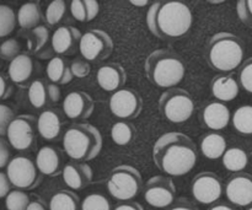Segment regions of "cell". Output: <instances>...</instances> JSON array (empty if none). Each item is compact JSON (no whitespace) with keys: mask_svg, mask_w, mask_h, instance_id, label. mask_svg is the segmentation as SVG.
<instances>
[{"mask_svg":"<svg viewBox=\"0 0 252 210\" xmlns=\"http://www.w3.org/2000/svg\"><path fill=\"white\" fill-rule=\"evenodd\" d=\"M61 89L56 84H48V98L51 102L56 103L61 100Z\"/></svg>","mask_w":252,"mask_h":210,"instance_id":"obj_46","label":"cell"},{"mask_svg":"<svg viewBox=\"0 0 252 210\" xmlns=\"http://www.w3.org/2000/svg\"><path fill=\"white\" fill-rule=\"evenodd\" d=\"M169 210H198L197 207H194L191 202L186 201V199H180L179 202H176V204L171 207Z\"/></svg>","mask_w":252,"mask_h":210,"instance_id":"obj_47","label":"cell"},{"mask_svg":"<svg viewBox=\"0 0 252 210\" xmlns=\"http://www.w3.org/2000/svg\"><path fill=\"white\" fill-rule=\"evenodd\" d=\"M81 37L83 34L76 27L61 26L52 34V49L61 56H71L78 51Z\"/></svg>","mask_w":252,"mask_h":210,"instance_id":"obj_16","label":"cell"},{"mask_svg":"<svg viewBox=\"0 0 252 210\" xmlns=\"http://www.w3.org/2000/svg\"><path fill=\"white\" fill-rule=\"evenodd\" d=\"M46 73L52 84L56 85H65L71 83L74 79L70 65H68L65 59L61 57H54L49 60V63L47 64Z\"/></svg>","mask_w":252,"mask_h":210,"instance_id":"obj_24","label":"cell"},{"mask_svg":"<svg viewBox=\"0 0 252 210\" xmlns=\"http://www.w3.org/2000/svg\"><path fill=\"white\" fill-rule=\"evenodd\" d=\"M37 130L44 140H56L62 130L61 116L53 110H46L37 118Z\"/></svg>","mask_w":252,"mask_h":210,"instance_id":"obj_22","label":"cell"},{"mask_svg":"<svg viewBox=\"0 0 252 210\" xmlns=\"http://www.w3.org/2000/svg\"><path fill=\"white\" fill-rule=\"evenodd\" d=\"M21 46L17 42V39L10 38L2 42L0 44V58L4 60H14L17 56H20Z\"/></svg>","mask_w":252,"mask_h":210,"instance_id":"obj_37","label":"cell"},{"mask_svg":"<svg viewBox=\"0 0 252 210\" xmlns=\"http://www.w3.org/2000/svg\"><path fill=\"white\" fill-rule=\"evenodd\" d=\"M236 12L245 26L252 29V0H240L236 4Z\"/></svg>","mask_w":252,"mask_h":210,"instance_id":"obj_39","label":"cell"},{"mask_svg":"<svg viewBox=\"0 0 252 210\" xmlns=\"http://www.w3.org/2000/svg\"><path fill=\"white\" fill-rule=\"evenodd\" d=\"M142 188V175L130 165H120L111 171L107 189L117 201L128 202L138 196Z\"/></svg>","mask_w":252,"mask_h":210,"instance_id":"obj_7","label":"cell"},{"mask_svg":"<svg viewBox=\"0 0 252 210\" xmlns=\"http://www.w3.org/2000/svg\"><path fill=\"white\" fill-rule=\"evenodd\" d=\"M16 15L7 5H0V38L11 33L16 26Z\"/></svg>","mask_w":252,"mask_h":210,"instance_id":"obj_32","label":"cell"},{"mask_svg":"<svg viewBox=\"0 0 252 210\" xmlns=\"http://www.w3.org/2000/svg\"><path fill=\"white\" fill-rule=\"evenodd\" d=\"M135 135V129L130 123L126 122V120H121V122L115 123L111 129V138L115 142V144L127 145L133 140Z\"/></svg>","mask_w":252,"mask_h":210,"instance_id":"obj_31","label":"cell"},{"mask_svg":"<svg viewBox=\"0 0 252 210\" xmlns=\"http://www.w3.org/2000/svg\"><path fill=\"white\" fill-rule=\"evenodd\" d=\"M49 39V31L46 26H37L36 29L32 30L31 38L29 39V48L34 53H38L39 51L46 47L47 42Z\"/></svg>","mask_w":252,"mask_h":210,"instance_id":"obj_34","label":"cell"},{"mask_svg":"<svg viewBox=\"0 0 252 210\" xmlns=\"http://www.w3.org/2000/svg\"><path fill=\"white\" fill-rule=\"evenodd\" d=\"M126 71L123 66L118 63H107L100 66L96 74V81L98 86L105 91H118L121 90L126 83Z\"/></svg>","mask_w":252,"mask_h":210,"instance_id":"obj_18","label":"cell"},{"mask_svg":"<svg viewBox=\"0 0 252 210\" xmlns=\"http://www.w3.org/2000/svg\"><path fill=\"white\" fill-rule=\"evenodd\" d=\"M225 196L231 204L249 207L252 204V176L249 174H236L228 181Z\"/></svg>","mask_w":252,"mask_h":210,"instance_id":"obj_15","label":"cell"},{"mask_svg":"<svg viewBox=\"0 0 252 210\" xmlns=\"http://www.w3.org/2000/svg\"><path fill=\"white\" fill-rule=\"evenodd\" d=\"M30 204V197L21 189H14L5 198L7 210H26Z\"/></svg>","mask_w":252,"mask_h":210,"instance_id":"obj_35","label":"cell"},{"mask_svg":"<svg viewBox=\"0 0 252 210\" xmlns=\"http://www.w3.org/2000/svg\"><path fill=\"white\" fill-rule=\"evenodd\" d=\"M29 101L34 108H43L49 101L48 85L43 80L32 81L29 88Z\"/></svg>","mask_w":252,"mask_h":210,"instance_id":"obj_30","label":"cell"},{"mask_svg":"<svg viewBox=\"0 0 252 210\" xmlns=\"http://www.w3.org/2000/svg\"><path fill=\"white\" fill-rule=\"evenodd\" d=\"M11 86L7 84L5 76H2L1 74H0V100H6V98L11 95Z\"/></svg>","mask_w":252,"mask_h":210,"instance_id":"obj_45","label":"cell"},{"mask_svg":"<svg viewBox=\"0 0 252 210\" xmlns=\"http://www.w3.org/2000/svg\"><path fill=\"white\" fill-rule=\"evenodd\" d=\"M159 111L171 123H184L194 112V101L184 89L172 88L164 91L159 98Z\"/></svg>","mask_w":252,"mask_h":210,"instance_id":"obj_6","label":"cell"},{"mask_svg":"<svg viewBox=\"0 0 252 210\" xmlns=\"http://www.w3.org/2000/svg\"><path fill=\"white\" fill-rule=\"evenodd\" d=\"M37 120L33 116H17L10 123L6 132L9 144L19 151H27L36 145Z\"/></svg>","mask_w":252,"mask_h":210,"instance_id":"obj_9","label":"cell"},{"mask_svg":"<svg viewBox=\"0 0 252 210\" xmlns=\"http://www.w3.org/2000/svg\"><path fill=\"white\" fill-rule=\"evenodd\" d=\"M176 187L170 177L154 176L144 187V199L150 207L166 208L175 202Z\"/></svg>","mask_w":252,"mask_h":210,"instance_id":"obj_11","label":"cell"},{"mask_svg":"<svg viewBox=\"0 0 252 210\" xmlns=\"http://www.w3.org/2000/svg\"><path fill=\"white\" fill-rule=\"evenodd\" d=\"M153 160L155 166L167 176H185L197 164L196 144L184 133H165L155 142Z\"/></svg>","mask_w":252,"mask_h":210,"instance_id":"obj_1","label":"cell"},{"mask_svg":"<svg viewBox=\"0 0 252 210\" xmlns=\"http://www.w3.org/2000/svg\"><path fill=\"white\" fill-rule=\"evenodd\" d=\"M245 47L240 37L230 32H218L209 38L206 59L209 66L221 73H230L243 65Z\"/></svg>","mask_w":252,"mask_h":210,"instance_id":"obj_4","label":"cell"},{"mask_svg":"<svg viewBox=\"0 0 252 210\" xmlns=\"http://www.w3.org/2000/svg\"><path fill=\"white\" fill-rule=\"evenodd\" d=\"M233 125L241 134H252V106H241L234 112Z\"/></svg>","mask_w":252,"mask_h":210,"instance_id":"obj_29","label":"cell"},{"mask_svg":"<svg viewBox=\"0 0 252 210\" xmlns=\"http://www.w3.org/2000/svg\"><path fill=\"white\" fill-rule=\"evenodd\" d=\"M10 160V149L7 143L0 138V169H4L9 165Z\"/></svg>","mask_w":252,"mask_h":210,"instance_id":"obj_43","label":"cell"},{"mask_svg":"<svg viewBox=\"0 0 252 210\" xmlns=\"http://www.w3.org/2000/svg\"><path fill=\"white\" fill-rule=\"evenodd\" d=\"M63 148L66 155L75 161H91L102 149V135L89 123L73 124L64 134Z\"/></svg>","mask_w":252,"mask_h":210,"instance_id":"obj_5","label":"cell"},{"mask_svg":"<svg viewBox=\"0 0 252 210\" xmlns=\"http://www.w3.org/2000/svg\"><path fill=\"white\" fill-rule=\"evenodd\" d=\"M212 93L220 102H229L238 97L239 84L231 75H218L212 81Z\"/></svg>","mask_w":252,"mask_h":210,"instance_id":"obj_23","label":"cell"},{"mask_svg":"<svg viewBox=\"0 0 252 210\" xmlns=\"http://www.w3.org/2000/svg\"><path fill=\"white\" fill-rule=\"evenodd\" d=\"M41 7L37 2H26L19 9L16 15L17 24L24 30H33L41 21Z\"/></svg>","mask_w":252,"mask_h":210,"instance_id":"obj_26","label":"cell"},{"mask_svg":"<svg viewBox=\"0 0 252 210\" xmlns=\"http://www.w3.org/2000/svg\"><path fill=\"white\" fill-rule=\"evenodd\" d=\"M66 12V4L64 0H54L46 9V21L49 26H54L63 20Z\"/></svg>","mask_w":252,"mask_h":210,"instance_id":"obj_33","label":"cell"},{"mask_svg":"<svg viewBox=\"0 0 252 210\" xmlns=\"http://www.w3.org/2000/svg\"><path fill=\"white\" fill-rule=\"evenodd\" d=\"M63 181L73 191H83L91 183L94 177L93 169L83 162H70L63 167Z\"/></svg>","mask_w":252,"mask_h":210,"instance_id":"obj_17","label":"cell"},{"mask_svg":"<svg viewBox=\"0 0 252 210\" xmlns=\"http://www.w3.org/2000/svg\"><path fill=\"white\" fill-rule=\"evenodd\" d=\"M79 197L71 191H59L52 196L49 210H78Z\"/></svg>","mask_w":252,"mask_h":210,"instance_id":"obj_28","label":"cell"},{"mask_svg":"<svg viewBox=\"0 0 252 210\" xmlns=\"http://www.w3.org/2000/svg\"><path fill=\"white\" fill-rule=\"evenodd\" d=\"M6 176L12 187L21 191L36 188L41 182V175L36 164L29 157L16 156L6 166Z\"/></svg>","mask_w":252,"mask_h":210,"instance_id":"obj_8","label":"cell"},{"mask_svg":"<svg viewBox=\"0 0 252 210\" xmlns=\"http://www.w3.org/2000/svg\"><path fill=\"white\" fill-rule=\"evenodd\" d=\"M203 123L213 130H221L230 122V111L223 102H212L202 112Z\"/></svg>","mask_w":252,"mask_h":210,"instance_id":"obj_20","label":"cell"},{"mask_svg":"<svg viewBox=\"0 0 252 210\" xmlns=\"http://www.w3.org/2000/svg\"><path fill=\"white\" fill-rule=\"evenodd\" d=\"M223 165L228 171L240 174L249 164V156L240 148H230L223 155Z\"/></svg>","mask_w":252,"mask_h":210,"instance_id":"obj_27","label":"cell"},{"mask_svg":"<svg viewBox=\"0 0 252 210\" xmlns=\"http://www.w3.org/2000/svg\"><path fill=\"white\" fill-rule=\"evenodd\" d=\"M192 196L201 204H213L223 194V183L214 172H201L191 184Z\"/></svg>","mask_w":252,"mask_h":210,"instance_id":"obj_13","label":"cell"},{"mask_svg":"<svg viewBox=\"0 0 252 210\" xmlns=\"http://www.w3.org/2000/svg\"><path fill=\"white\" fill-rule=\"evenodd\" d=\"M147 25L150 32L159 38L177 39L191 29V9L180 1L153 2L148 10Z\"/></svg>","mask_w":252,"mask_h":210,"instance_id":"obj_2","label":"cell"},{"mask_svg":"<svg viewBox=\"0 0 252 210\" xmlns=\"http://www.w3.org/2000/svg\"><path fill=\"white\" fill-rule=\"evenodd\" d=\"M32 73H33V61L31 57L25 53L20 54L14 60L10 61L7 69L10 80L20 86H25L29 83Z\"/></svg>","mask_w":252,"mask_h":210,"instance_id":"obj_21","label":"cell"},{"mask_svg":"<svg viewBox=\"0 0 252 210\" xmlns=\"http://www.w3.org/2000/svg\"><path fill=\"white\" fill-rule=\"evenodd\" d=\"M239 84L244 90L252 93V57L246 59L239 69Z\"/></svg>","mask_w":252,"mask_h":210,"instance_id":"obj_38","label":"cell"},{"mask_svg":"<svg viewBox=\"0 0 252 210\" xmlns=\"http://www.w3.org/2000/svg\"><path fill=\"white\" fill-rule=\"evenodd\" d=\"M202 154L209 160H217L223 157L226 149V140L223 135L211 133L202 138L201 140Z\"/></svg>","mask_w":252,"mask_h":210,"instance_id":"obj_25","label":"cell"},{"mask_svg":"<svg viewBox=\"0 0 252 210\" xmlns=\"http://www.w3.org/2000/svg\"><path fill=\"white\" fill-rule=\"evenodd\" d=\"M79 51L86 61L105 60L112 53L113 41L102 30H89L81 37Z\"/></svg>","mask_w":252,"mask_h":210,"instance_id":"obj_10","label":"cell"},{"mask_svg":"<svg viewBox=\"0 0 252 210\" xmlns=\"http://www.w3.org/2000/svg\"><path fill=\"white\" fill-rule=\"evenodd\" d=\"M115 210H144V209H143V207L140 206L139 203H135V202H127V203L116 207Z\"/></svg>","mask_w":252,"mask_h":210,"instance_id":"obj_48","label":"cell"},{"mask_svg":"<svg viewBox=\"0 0 252 210\" xmlns=\"http://www.w3.org/2000/svg\"><path fill=\"white\" fill-rule=\"evenodd\" d=\"M11 183H10L9 179H7L6 174L0 172V199L6 198L7 194L11 192Z\"/></svg>","mask_w":252,"mask_h":210,"instance_id":"obj_44","label":"cell"},{"mask_svg":"<svg viewBox=\"0 0 252 210\" xmlns=\"http://www.w3.org/2000/svg\"><path fill=\"white\" fill-rule=\"evenodd\" d=\"M26 210H47V208L41 201H33V202H30L29 207H27Z\"/></svg>","mask_w":252,"mask_h":210,"instance_id":"obj_49","label":"cell"},{"mask_svg":"<svg viewBox=\"0 0 252 210\" xmlns=\"http://www.w3.org/2000/svg\"><path fill=\"white\" fill-rule=\"evenodd\" d=\"M71 73H73L74 78L78 79H84L90 74L91 66L90 64L86 60H74L70 64Z\"/></svg>","mask_w":252,"mask_h":210,"instance_id":"obj_42","label":"cell"},{"mask_svg":"<svg viewBox=\"0 0 252 210\" xmlns=\"http://www.w3.org/2000/svg\"><path fill=\"white\" fill-rule=\"evenodd\" d=\"M248 210H252V207H250V208H249Z\"/></svg>","mask_w":252,"mask_h":210,"instance_id":"obj_52","label":"cell"},{"mask_svg":"<svg viewBox=\"0 0 252 210\" xmlns=\"http://www.w3.org/2000/svg\"><path fill=\"white\" fill-rule=\"evenodd\" d=\"M93 97L84 91H73L63 101L64 115L71 120H88L94 112Z\"/></svg>","mask_w":252,"mask_h":210,"instance_id":"obj_14","label":"cell"},{"mask_svg":"<svg viewBox=\"0 0 252 210\" xmlns=\"http://www.w3.org/2000/svg\"><path fill=\"white\" fill-rule=\"evenodd\" d=\"M34 164L41 175L48 177L57 176L63 171L61 150L54 147H42L37 152Z\"/></svg>","mask_w":252,"mask_h":210,"instance_id":"obj_19","label":"cell"},{"mask_svg":"<svg viewBox=\"0 0 252 210\" xmlns=\"http://www.w3.org/2000/svg\"><path fill=\"white\" fill-rule=\"evenodd\" d=\"M209 210H235V209L231 208V207H229V206H225V204H219V206L212 207Z\"/></svg>","mask_w":252,"mask_h":210,"instance_id":"obj_50","label":"cell"},{"mask_svg":"<svg viewBox=\"0 0 252 210\" xmlns=\"http://www.w3.org/2000/svg\"><path fill=\"white\" fill-rule=\"evenodd\" d=\"M81 210H111V204L102 194L93 193L85 197L81 203Z\"/></svg>","mask_w":252,"mask_h":210,"instance_id":"obj_36","label":"cell"},{"mask_svg":"<svg viewBox=\"0 0 252 210\" xmlns=\"http://www.w3.org/2000/svg\"><path fill=\"white\" fill-rule=\"evenodd\" d=\"M144 69L150 83L167 90L176 88L186 74V66L181 57L166 48L152 52L145 59Z\"/></svg>","mask_w":252,"mask_h":210,"instance_id":"obj_3","label":"cell"},{"mask_svg":"<svg viewBox=\"0 0 252 210\" xmlns=\"http://www.w3.org/2000/svg\"><path fill=\"white\" fill-rule=\"evenodd\" d=\"M130 4L134 5V6L142 7V6H147V5L149 4V1H148V0H144V1H134V0H130Z\"/></svg>","mask_w":252,"mask_h":210,"instance_id":"obj_51","label":"cell"},{"mask_svg":"<svg viewBox=\"0 0 252 210\" xmlns=\"http://www.w3.org/2000/svg\"><path fill=\"white\" fill-rule=\"evenodd\" d=\"M70 12L76 21L89 22V12L86 0H73L70 4Z\"/></svg>","mask_w":252,"mask_h":210,"instance_id":"obj_40","label":"cell"},{"mask_svg":"<svg viewBox=\"0 0 252 210\" xmlns=\"http://www.w3.org/2000/svg\"><path fill=\"white\" fill-rule=\"evenodd\" d=\"M15 116L11 108L9 106L0 103V137L6 135L7 128H9L10 123L12 122Z\"/></svg>","mask_w":252,"mask_h":210,"instance_id":"obj_41","label":"cell"},{"mask_svg":"<svg viewBox=\"0 0 252 210\" xmlns=\"http://www.w3.org/2000/svg\"><path fill=\"white\" fill-rule=\"evenodd\" d=\"M110 110L121 120H133L140 115L143 108V100L139 93L133 89H121L113 92L110 97Z\"/></svg>","mask_w":252,"mask_h":210,"instance_id":"obj_12","label":"cell"}]
</instances>
